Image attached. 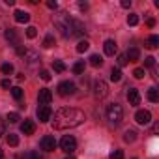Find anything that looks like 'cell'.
<instances>
[{
    "instance_id": "obj_31",
    "label": "cell",
    "mask_w": 159,
    "mask_h": 159,
    "mask_svg": "<svg viewBox=\"0 0 159 159\" xmlns=\"http://www.w3.org/2000/svg\"><path fill=\"white\" fill-rule=\"evenodd\" d=\"M0 69H2L4 75H11L13 73V66L11 64H2V67H0Z\"/></svg>"
},
{
    "instance_id": "obj_15",
    "label": "cell",
    "mask_w": 159,
    "mask_h": 159,
    "mask_svg": "<svg viewBox=\"0 0 159 159\" xmlns=\"http://www.w3.org/2000/svg\"><path fill=\"white\" fill-rule=\"evenodd\" d=\"M125 58H127V62H137V60L140 58V52H139V49H137V47H131V49L127 51Z\"/></svg>"
},
{
    "instance_id": "obj_30",
    "label": "cell",
    "mask_w": 159,
    "mask_h": 159,
    "mask_svg": "<svg viewBox=\"0 0 159 159\" xmlns=\"http://www.w3.org/2000/svg\"><path fill=\"white\" fill-rule=\"evenodd\" d=\"M36 36H38V28H36V26H28V28H26V38L34 39Z\"/></svg>"
},
{
    "instance_id": "obj_9",
    "label": "cell",
    "mask_w": 159,
    "mask_h": 159,
    "mask_svg": "<svg viewBox=\"0 0 159 159\" xmlns=\"http://www.w3.org/2000/svg\"><path fill=\"white\" fill-rule=\"evenodd\" d=\"M135 120H137V124H140V125H148V124L152 122V114H150V111H137Z\"/></svg>"
},
{
    "instance_id": "obj_46",
    "label": "cell",
    "mask_w": 159,
    "mask_h": 159,
    "mask_svg": "<svg viewBox=\"0 0 159 159\" xmlns=\"http://www.w3.org/2000/svg\"><path fill=\"white\" fill-rule=\"evenodd\" d=\"M67 159H75V157H67Z\"/></svg>"
},
{
    "instance_id": "obj_19",
    "label": "cell",
    "mask_w": 159,
    "mask_h": 159,
    "mask_svg": "<svg viewBox=\"0 0 159 159\" xmlns=\"http://www.w3.org/2000/svg\"><path fill=\"white\" fill-rule=\"evenodd\" d=\"M73 73H75V75H83V73H84V62H83V60H79V62L73 64Z\"/></svg>"
},
{
    "instance_id": "obj_26",
    "label": "cell",
    "mask_w": 159,
    "mask_h": 159,
    "mask_svg": "<svg viewBox=\"0 0 159 159\" xmlns=\"http://www.w3.org/2000/svg\"><path fill=\"white\" fill-rule=\"evenodd\" d=\"M127 25L129 26H137L139 25V15L137 13H129L127 15Z\"/></svg>"
},
{
    "instance_id": "obj_44",
    "label": "cell",
    "mask_w": 159,
    "mask_h": 159,
    "mask_svg": "<svg viewBox=\"0 0 159 159\" xmlns=\"http://www.w3.org/2000/svg\"><path fill=\"white\" fill-rule=\"evenodd\" d=\"M148 26H150V28L155 26V19H148Z\"/></svg>"
},
{
    "instance_id": "obj_41",
    "label": "cell",
    "mask_w": 159,
    "mask_h": 159,
    "mask_svg": "<svg viewBox=\"0 0 159 159\" xmlns=\"http://www.w3.org/2000/svg\"><path fill=\"white\" fill-rule=\"evenodd\" d=\"M0 84H2V88H6V90L10 88V81H8V79H4V81H2V83H0Z\"/></svg>"
},
{
    "instance_id": "obj_1",
    "label": "cell",
    "mask_w": 159,
    "mask_h": 159,
    "mask_svg": "<svg viewBox=\"0 0 159 159\" xmlns=\"http://www.w3.org/2000/svg\"><path fill=\"white\" fill-rule=\"evenodd\" d=\"M51 120H52V127L58 131L71 129L84 122V112L79 109H73V107H66V109H60L58 112H54V118H51Z\"/></svg>"
},
{
    "instance_id": "obj_10",
    "label": "cell",
    "mask_w": 159,
    "mask_h": 159,
    "mask_svg": "<svg viewBox=\"0 0 159 159\" xmlns=\"http://www.w3.org/2000/svg\"><path fill=\"white\" fill-rule=\"evenodd\" d=\"M39 144H41V148H43L45 152H54V148H56V140H54V137H51V135H45Z\"/></svg>"
},
{
    "instance_id": "obj_43",
    "label": "cell",
    "mask_w": 159,
    "mask_h": 159,
    "mask_svg": "<svg viewBox=\"0 0 159 159\" xmlns=\"http://www.w3.org/2000/svg\"><path fill=\"white\" fill-rule=\"evenodd\" d=\"M79 8H81V10H86L88 4H86V2H79Z\"/></svg>"
},
{
    "instance_id": "obj_39",
    "label": "cell",
    "mask_w": 159,
    "mask_h": 159,
    "mask_svg": "<svg viewBox=\"0 0 159 159\" xmlns=\"http://www.w3.org/2000/svg\"><path fill=\"white\" fill-rule=\"evenodd\" d=\"M56 2H52V0H49V2H47V8H51V10H56Z\"/></svg>"
},
{
    "instance_id": "obj_11",
    "label": "cell",
    "mask_w": 159,
    "mask_h": 159,
    "mask_svg": "<svg viewBox=\"0 0 159 159\" xmlns=\"http://www.w3.org/2000/svg\"><path fill=\"white\" fill-rule=\"evenodd\" d=\"M127 101H129V105H133V107L140 105V94H139L137 88H127Z\"/></svg>"
},
{
    "instance_id": "obj_20",
    "label": "cell",
    "mask_w": 159,
    "mask_h": 159,
    "mask_svg": "<svg viewBox=\"0 0 159 159\" xmlns=\"http://www.w3.org/2000/svg\"><path fill=\"white\" fill-rule=\"evenodd\" d=\"M6 39H8V41H11V43L17 47V34H15V30H13V28H8V30H6Z\"/></svg>"
},
{
    "instance_id": "obj_33",
    "label": "cell",
    "mask_w": 159,
    "mask_h": 159,
    "mask_svg": "<svg viewBox=\"0 0 159 159\" xmlns=\"http://www.w3.org/2000/svg\"><path fill=\"white\" fill-rule=\"evenodd\" d=\"M133 75H135V79H144V67H137L135 71H133Z\"/></svg>"
},
{
    "instance_id": "obj_6",
    "label": "cell",
    "mask_w": 159,
    "mask_h": 159,
    "mask_svg": "<svg viewBox=\"0 0 159 159\" xmlns=\"http://www.w3.org/2000/svg\"><path fill=\"white\" fill-rule=\"evenodd\" d=\"M58 94H60L62 98L73 96V94H75V84H73L71 81H62V83L58 84Z\"/></svg>"
},
{
    "instance_id": "obj_3",
    "label": "cell",
    "mask_w": 159,
    "mask_h": 159,
    "mask_svg": "<svg viewBox=\"0 0 159 159\" xmlns=\"http://www.w3.org/2000/svg\"><path fill=\"white\" fill-rule=\"evenodd\" d=\"M107 120H109V124L114 125V127L120 125L122 120H124V109H122V105L111 103V105L107 107Z\"/></svg>"
},
{
    "instance_id": "obj_23",
    "label": "cell",
    "mask_w": 159,
    "mask_h": 159,
    "mask_svg": "<svg viewBox=\"0 0 159 159\" xmlns=\"http://www.w3.org/2000/svg\"><path fill=\"white\" fill-rule=\"evenodd\" d=\"M157 45H159V38H157V36H150L148 41H146V47H148V49H155Z\"/></svg>"
},
{
    "instance_id": "obj_34",
    "label": "cell",
    "mask_w": 159,
    "mask_h": 159,
    "mask_svg": "<svg viewBox=\"0 0 159 159\" xmlns=\"http://www.w3.org/2000/svg\"><path fill=\"white\" fill-rule=\"evenodd\" d=\"M8 122H10V124H17V122H19V114H17V112H10V114H8Z\"/></svg>"
},
{
    "instance_id": "obj_32",
    "label": "cell",
    "mask_w": 159,
    "mask_h": 159,
    "mask_svg": "<svg viewBox=\"0 0 159 159\" xmlns=\"http://www.w3.org/2000/svg\"><path fill=\"white\" fill-rule=\"evenodd\" d=\"M23 159H43L38 152H28L26 155H23Z\"/></svg>"
},
{
    "instance_id": "obj_18",
    "label": "cell",
    "mask_w": 159,
    "mask_h": 159,
    "mask_svg": "<svg viewBox=\"0 0 159 159\" xmlns=\"http://www.w3.org/2000/svg\"><path fill=\"white\" fill-rule=\"evenodd\" d=\"M148 99H150L152 103H157V101H159V92H157L155 86H152V88L148 90Z\"/></svg>"
},
{
    "instance_id": "obj_17",
    "label": "cell",
    "mask_w": 159,
    "mask_h": 159,
    "mask_svg": "<svg viewBox=\"0 0 159 159\" xmlns=\"http://www.w3.org/2000/svg\"><path fill=\"white\" fill-rule=\"evenodd\" d=\"M111 81L112 83H120L122 81V71H120V67H112L111 69Z\"/></svg>"
},
{
    "instance_id": "obj_14",
    "label": "cell",
    "mask_w": 159,
    "mask_h": 159,
    "mask_svg": "<svg viewBox=\"0 0 159 159\" xmlns=\"http://www.w3.org/2000/svg\"><path fill=\"white\" fill-rule=\"evenodd\" d=\"M23 58H25V60H26L28 64H36V62L39 60V54H38L36 51H25Z\"/></svg>"
},
{
    "instance_id": "obj_5",
    "label": "cell",
    "mask_w": 159,
    "mask_h": 159,
    "mask_svg": "<svg viewBox=\"0 0 159 159\" xmlns=\"http://www.w3.org/2000/svg\"><path fill=\"white\" fill-rule=\"evenodd\" d=\"M60 148H62L66 153H73V152L77 150V140H75V137H73V135H66V137H62V140H60Z\"/></svg>"
},
{
    "instance_id": "obj_27",
    "label": "cell",
    "mask_w": 159,
    "mask_h": 159,
    "mask_svg": "<svg viewBox=\"0 0 159 159\" xmlns=\"http://www.w3.org/2000/svg\"><path fill=\"white\" fill-rule=\"evenodd\" d=\"M6 140H8L10 146H17V144H19V137H17L15 133H10V135L6 137Z\"/></svg>"
},
{
    "instance_id": "obj_38",
    "label": "cell",
    "mask_w": 159,
    "mask_h": 159,
    "mask_svg": "<svg viewBox=\"0 0 159 159\" xmlns=\"http://www.w3.org/2000/svg\"><path fill=\"white\" fill-rule=\"evenodd\" d=\"M127 64V58H125V54H118V67H124Z\"/></svg>"
},
{
    "instance_id": "obj_16",
    "label": "cell",
    "mask_w": 159,
    "mask_h": 159,
    "mask_svg": "<svg viewBox=\"0 0 159 159\" xmlns=\"http://www.w3.org/2000/svg\"><path fill=\"white\" fill-rule=\"evenodd\" d=\"M13 15H15V21H17V23H28V21H30V15H28L26 11H23V10H17Z\"/></svg>"
},
{
    "instance_id": "obj_13",
    "label": "cell",
    "mask_w": 159,
    "mask_h": 159,
    "mask_svg": "<svg viewBox=\"0 0 159 159\" xmlns=\"http://www.w3.org/2000/svg\"><path fill=\"white\" fill-rule=\"evenodd\" d=\"M21 131H23L25 135H32V133L36 131V124H34L32 120H25V122L21 124Z\"/></svg>"
},
{
    "instance_id": "obj_29",
    "label": "cell",
    "mask_w": 159,
    "mask_h": 159,
    "mask_svg": "<svg viewBox=\"0 0 159 159\" xmlns=\"http://www.w3.org/2000/svg\"><path fill=\"white\" fill-rule=\"evenodd\" d=\"M54 71H58V73H62V71H66V64L62 62V60H54Z\"/></svg>"
},
{
    "instance_id": "obj_12",
    "label": "cell",
    "mask_w": 159,
    "mask_h": 159,
    "mask_svg": "<svg viewBox=\"0 0 159 159\" xmlns=\"http://www.w3.org/2000/svg\"><path fill=\"white\" fill-rule=\"evenodd\" d=\"M103 49H105V54H107V56H114V54L118 52V45H116L114 39H107L105 45H103Z\"/></svg>"
},
{
    "instance_id": "obj_25",
    "label": "cell",
    "mask_w": 159,
    "mask_h": 159,
    "mask_svg": "<svg viewBox=\"0 0 159 159\" xmlns=\"http://www.w3.org/2000/svg\"><path fill=\"white\" fill-rule=\"evenodd\" d=\"M88 47H90V43L86 39H81L77 43V52H84V51H88Z\"/></svg>"
},
{
    "instance_id": "obj_28",
    "label": "cell",
    "mask_w": 159,
    "mask_h": 159,
    "mask_svg": "<svg viewBox=\"0 0 159 159\" xmlns=\"http://www.w3.org/2000/svg\"><path fill=\"white\" fill-rule=\"evenodd\" d=\"M54 45V36H51V34H47L45 36V39H43V47H47V49H51Z\"/></svg>"
},
{
    "instance_id": "obj_24",
    "label": "cell",
    "mask_w": 159,
    "mask_h": 159,
    "mask_svg": "<svg viewBox=\"0 0 159 159\" xmlns=\"http://www.w3.org/2000/svg\"><path fill=\"white\" fill-rule=\"evenodd\" d=\"M11 96H13V99L21 101V99H23V88H21V86H13V88H11Z\"/></svg>"
},
{
    "instance_id": "obj_22",
    "label": "cell",
    "mask_w": 159,
    "mask_h": 159,
    "mask_svg": "<svg viewBox=\"0 0 159 159\" xmlns=\"http://www.w3.org/2000/svg\"><path fill=\"white\" fill-rule=\"evenodd\" d=\"M124 140H125V142H135V140H137V133H135L133 129H127V131L124 133Z\"/></svg>"
},
{
    "instance_id": "obj_36",
    "label": "cell",
    "mask_w": 159,
    "mask_h": 159,
    "mask_svg": "<svg viewBox=\"0 0 159 159\" xmlns=\"http://www.w3.org/2000/svg\"><path fill=\"white\" fill-rule=\"evenodd\" d=\"M111 159H124V152L122 150H114L111 153Z\"/></svg>"
},
{
    "instance_id": "obj_2",
    "label": "cell",
    "mask_w": 159,
    "mask_h": 159,
    "mask_svg": "<svg viewBox=\"0 0 159 159\" xmlns=\"http://www.w3.org/2000/svg\"><path fill=\"white\" fill-rule=\"evenodd\" d=\"M54 25L62 30L64 38H73L75 36V19H71L69 15H66V13L58 15L54 19Z\"/></svg>"
},
{
    "instance_id": "obj_21",
    "label": "cell",
    "mask_w": 159,
    "mask_h": 159,
    "mask_svg": "<svg viewBox=\"0 0 159 159\" xmlns=\"http://www.w3.org/2000/svg\"><path fill=\"white\" fill-rule=\"evenodd\" d=\"M90 64H92L94 67H101V66H103V58H101L99 54H92V56H90Z\"/></svg>"
},
{
    "instance_id": "obj_45",
    "label": "cell",
    "mask_w": 159,
    "mask_h": 159,
    "mask_svg": "<svg viewBox=\"0 0 159 159\" xmlns=\"http://www.w3.org/2000/svg\"><path fill=\"white\" fill-rule=\"evenodd\" d=\"M2 157H4V153H2V150H0V159H2Z\"/></svg>"
},
{
    "instance_id": "obj_8",
    "label": "cell",
    "mask_w": 159,
    "mask_h": 159,
    "mask_svg": "<svg viewBox=\"0 0 159 159\" xmlns=\"http://www.w3.org/2000/svg\"><path fill=\"white\" fill-rule=\"evenodd\" d=\"M38 101H39V105H49L52 101V92L49 88H41L38 94Z\"/></svg>"
},
{
    "instance_id": "obj_7",
    "label": "cell",
    "mask_w": 159,
    "mask_h": 159,
    "mask_svg": "<svg viewBox=\"0 0 159 159\" xmlns=\"http://www.w3.org/2000/svg\"><path fill=\"white\" fill-rule=\"evenodd\" d=\"M38 118H39L41 124L49 122V120L52 118V109H51L49 105H39V107H38Z\"/></svg>"
},
{
    "instance_id": "obj_37",
    "label": "cell",
    "mask_w": 159,
    "mask_h": 159,
    "mask_svg": "<svg viewBox=\"0 0 159 159\" xmlns=\"http://www.w3.org/2000/svg\"><path fill=\"white\" fill-rule=\"evenodd\" d=\"M39 77H41V81H51V73L47 69H41L39 71Z\"/></svg>"
},
{
    "instance_id": "obj_42",
    "label": "cell",
    "mask_w": 159,
    "mask_h": 159,
    "mask_svg": "<svg viewBox=\"0 0 159 159\" xmlns=\"http://www.w3.org/2000/svg\"><path fill=\"white\" fill-rule=\"evenodd\" d=\"M4 135V122H2V118H0V137Z\"/></svg>"
},
{
    "instance_id": "obj_4",
    "label": "cell",
    "mask_w": 159,
    "mask_h": 159,
    "mask_svg": "<svg viewBox=\"0 0 159 159\" xmlns=\"http://www.w3.org/2000/svg\"><path fill=\"white\" fill-rule=\"evenodd\" d=\"M92 90H94V96H96L98 99H103V98H107V94H109V86H107V83H105V81H101V79L94 81Z\"/></svg>"
},
{
    "instance_id": "obj_40",
    "label": "cell",
    "mask_w": 159,
    "mask_h": 159,
    "mask_svg": "<svg viewBox=\"0 0 159 159\" xmlns=\"http://www.w3.org/2000/svg\"><path fill=\"white\" fill-rule=\"evenodd\" d=\"M122 8H131V0H122Z\"/></svg>"
},
{
    "instance_id": "obj_35",
    "label": "cell",
    "mask_w": 159,
    "mask_h": 159,
    "mask_svg": "<svg viewBox=\"0 0 159 159\" xmlns=\"http://www.w3.org/2000/svg\"><path fill=\"white\" fill-rule=\"evenodd\" d=\"M144 66H146V67H153V66H155V58H153V56L144 58Z\"/></svg>"
}]
</instances>
